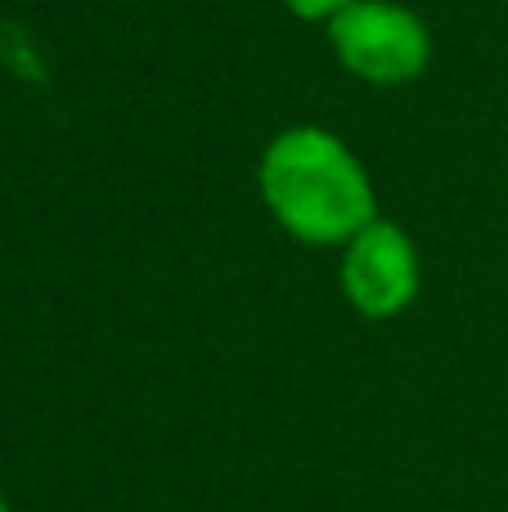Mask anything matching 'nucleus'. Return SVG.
<instances>
[{
  "instance_id": "1",
  "label": "nucleus",
  "mask_w": 508,
  "mask_h": 512,
  "mask_svg": "<svg viewBox=\"0 0 508 512\" xmlns=\"http://www.w3.org/2000/svg\"><path fill=\"white\" fill-rule=\"evenodd\" d=\"M257 185L279 230L311 248H342L369 221L378 198L365 162L324 126H288L261 149Z\"/></svg>"
},
{
  "instance_id": "3",
  "label": "nucleus",
  "mask_w": 508,
  "mask_h": 512,
  "mask_svg": "<svg viewBox=\"0 0 508 512\" xmlns=\"http://www.w3.org/2000/svg\"><path fill=\"white\" fill-rule=\"evenodd\" d=\"M419 283V248L396 221L378 216L351 243H342V297L365 319H396L410 310Z\"/></svg>"
},
{
  "instance_id": "5",
  "label": "nucleus",
  "mask_w": 508,
  "mask_h": 512,
  "mask_svg": "<svg viewBox=\"0 0 508 512\" xmlns=\"http://www.w3.org/2000/svg\"><path fill=\"white\" fill-rule=\"evenodd\" d=\"M0 512H9V504H5V495H0Z\"/></svg>"
},
{
  "instance_id": "2",
  "label": "nucleus",
  "mask_w": 508,
  "mask_h": 512,
  "mask_svg": "<svg viewBox=\"0 0 508 512\" xmlns=\"http://www.w3.org/2000/svg\"><path fill=\"white\" fill-rule=\"evenodd\" d=\"M329 45L342 68L369 86H410L432 63L428 23L396 0H356L333 14Z\"/></svg>"
},
{
  "instance_id": "4",
  "label": "nucleus",
  "mask_w": 508,
  "mask_h": 512,
  "mask_svg": "<svg viewBox=\"0 0 508 512\" xmlns=\"http://www.w3.org/2000/svg\"><path fill=\"white\" fill-rule=\"evenodd\" d=\"M279 5H284L288 14L306 18V23H329L333 14H342V9L356 5V0H279Z\"/></svg>"
}]
</instances>
